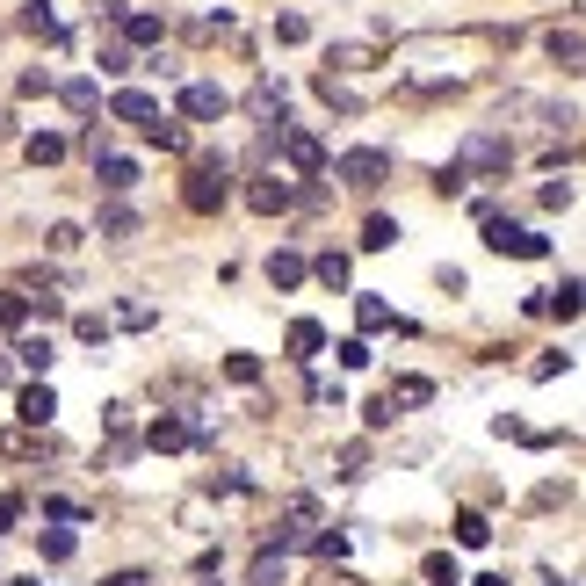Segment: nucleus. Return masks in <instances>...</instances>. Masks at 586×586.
I'll return each mask as SVG.
<instances>
[{
	"label": "nucleus",
	"mask_w": 586,
	"mask_h": 586,
	"mask_svg": "<svg viewBox=\"0 0 586 586\" xmlns=\"http://www.w3.org/2000/svg\"><path fill=\"white\" fill-rule=\"evenodd\" d=\"M333 181H348L355 196H377L384 181H391V152H377V145H355V152H341V160H333Z\"/></svg>",
	"instance_id": "nucleus-1"
},
{
	"label": "nucleus",
	"mask_w": 586,
	"mask_h": 586,
	"mask_svg": "<svg viewBox=\"0 0 586 586\" xmlns=\"http://www.w3.org/2000/svg\"><path fill=\"white\" fill-rule=\"evenodd\" d=\"M181 203H189L196 218L225 210V160H218V152H203V160L189 167V181H181Z\"/></svg>",
	"instance_id": "nucleus-2"
},
{
	"label": "nucleus",
	"mask_w": 586,
	"mask_h": 586,
	"mask_svg": "<svg viewBox=\"0 0 586 586\" xmlns=\"http://www.w3.org/2000/svg\"><path fill=\"white\" fill-rule=\"evenodd\" d=\"M485 246H492V254H514V261H543V254H550V239H543V232L507 225V218H485Z\"/></svg>",
	"instance_id": "nucleus-3"
},
{
	"label": "nucleus",
	"mask_w": 586,
	"mask_h": 586,
	"mask_svg": "<svg viewBox=\"0 0 586 586\" xmlns=\"http://www.w3.org/2000/svg\"><path fill=\"white\" fill-rule=\"evenodd\" d=\"M464 174H507L514 167V145L507 138H492V131H478V138H464V160H456Z\"/></svg>",
	"instance_id": "nucleus-4"
},
{
	"label": "nucleus",
	"mask_w": 586,
	"mask_h": 586,
	"mask_svg": "<svg viewBox=\"0 0 586 586\" xmlns=\"http://www.w3.org/2000/svg\"><path fill=\"white\" fill-rule=\"evenodd\" d=\"M275 145H283V160H290L297 174H319V167H326V145H319L312 131H275Z\"/></svg>",
	"instance_id": "nucleus-5"
},
{
	"label": "nucleus",
	"mask_w": 586,
	"mask_h": 586,
	"mask_svg": "<svg viewBox=\"0 0 586 586\" xmlns=\"http://www.w3.org/2000/svg\"><path fill=\"white\" fill-rule=\"evenodd\" d=\"M225 109H232V102L218 95V87H203V80H196V87H181V116H196V123H218Z\"/></svg>",
	"instance_id": "nucleus-6"
},
{
	"label": "nucleus",
	"mask_w": 586,
	"mask_h": 586,
	"mask_svg": "<svg viewBox=\"0 0 586 586\" xmlns=\"http://www.w3.org/2000/svg\"><path fill=\"white\" fill-rule=\"evenodd\" d=\"M312 521H319V507H312V500H297V507L283 514V529H275V550H290V543H312Z\"/></svg>",
	"instance_id": "nucleus-7"
},
{
	"label": "nucleus",
	"mask_w": 586,
	"mask_h": 586,
	"mask_svg": "<svg viewBox=\"0 0 586 586\" xmlns=\"http://www.w3.org/2000/svg\"><path fill=\"white\" fill-rule=\"evenodd\" d=\"M95 174H102V189H109V196L138 189V160H123V152H102V160H95Z\"/></svg>",
	"instance_id": "nucleus-8"
},
{
	"label": "nucleus",
	"mask_w": 586,
	"mask_h": 586,
	"mask_svg": "<svg viewBox=\"0 0 586 586\" xmlns=\"http://www.w3.org/2000/svg\"><path fill=\"white\" fill-rule=\"evenodd\" d=\"M15 413H22L29 427H51V413H58V398H51V384H29V391L15 398Z\"/></svg>",
	"instance_id": "nucleus-9"
},
{
	"label": "nucleus",
	"mask_w": 586,
	"mask_h": 586,
	"mask_svg": "<svg viewBox=\"0 0 586 586\" xmlns=\"http://www.w3.org/2000/svg\"><path fill=\"white\" fill-rule=\"evenodd\" d=\"M145 442H152V449H189L196 435H189V420H174V413H167V420H152V427H145Z\"/></svg>",
	"instance_id": "nucleus-10"
},
{
	"label": "nucleus",
	"mask_w": 586,
	"mask_h": 586,
	"mask_svg": "<svg viewBox=\"0 0 586 586\" xmlns=\"http://www.w3.org/2000/svg\"><path fill=\"white\" fill-rule=\"evenodd\" d=\"M246 203H254L261 218H275V210H290V181H254V189H246Z\"/></svg>",
	"instance_id": "nucleus-11"
},
{
	"label": "nucleus",
	"mask_w": 586,
	"mask_h": 586,
	"mask_svg": "<svg viewBox=\"0 0 586 586\" xmlns=\"http://www.w3.org/2000/svg\"><path fill=\"white\" fill-rule=\"evenodd\" d=\"M116 116H123V123H138V131H145V123L160 116V102H152V95H138V87H123V95H116Z\"/></svg>",
	"instance_id": "nucleus-12"
},
{
	"label": "nucleus",
	"mask_w": 586,
	"mask_h": 586,
	"mask_svg": "<svg viewBox=\"0 0 586 586\" xmlns=\"http://www.w3.org/2000/svg\"><path fill=\"white\" fill-rule=\"evenodd\" d=\"M22 29H29V37H44V44H58V37H66V29H58V15L44 8V0H29V8H22Z\"/></svg>",
	"instance_id": "nucleus-13"
},
{
	"label": "nucleus",
	"mask_w": 586,
	"mask_h": 586,
	"mask_svg": "<svg viewBox=\"0 0 586 586\" xmlns=\"http://www.w3.org/2000/svg\"><path fill=\"white\" fill-rule=\"evenodd\" d=\"M22 152H29V167H58V160H66V138H58V131H37Z\"/></svg>",
	"instance_id": "nucleus-14"
},
{
	"label": "nucleus",
	"mask_w": 586,
	"mask_h": 586,
	"mask_svg": "<svg viewBox=\"0 0 586 586\" xmlns=\"http://www.w3.org/2000/svg\"><path fill=\"white\" fill-rule=\"evenodd\" d=\"M319 348H326V333H319L312 319H297V326H290V355H297V362H312Z\"/></svg>",
	"instance_id": "nucleus-15"
},
{
	"label": "nucleus",
	"mask_w": 586,
	"mask_h": 586,
	"mask_svg": "<svg viewBox=\"0 0 586 586\" xmlns=\"http://www.w3.org/2000/svg\"><path fill=\"white\" fill-rule=\"evenodd\" d=\"M384 398H391V406H427V398H435V384H427V377H398Z\"/></svg>",
	"instance_id": "nucleus-16"
},
{
	"label": "nucleus",
	"mask_w": 586,
	"mask_h": 586,
	"mask_svg": "<svg viewBox=\"0 0 586 586\" xmlns=\"http://www.w3.org/2000/svg\"><path fill=\"white\" fill-rule=\"evenodd\" d=\"M131 232H138V210L131 203H109L102 210V239H131Z\"/></svg>",
	"instance_id": "nucleus-17"
},
{
	"label": "nucleus",
	"mask_w": 586,
	"mask_h": 586,
	"mask_svg": "<svg viewBox=\"0 0 586 586\" xmlns=\"http://www.w3.org/2000/svg\"><path fill=\"white\" fill-rule=\"evenodd\" d=\"M268 283H275V290H297V283H304V261H297V254H268Z\"/></svg>",
	"instance_id": "nucleus-18"
},
{
	"label": "nucleus",
	"mask_w": 586,
	"mask_h": 586,
	"mask_svg": "<svg viewBox=\"0 0 586 586\" xmlns=\"http://www.w3.org/2000/svg\"><path fill=\"white\" fill-rule=\"evenodd\" d=\"M456 543H464V550H485V543H492V521H485V514H456Z\"/></svg>",
	"instance_id": "nucleus-19"
},
{
	"label": "nucleus",
	"mask_w": 586,
	"mask_h": 586,
	"mask_svg": "<svg viewBox=\"0 0 586 586\" xmlns=\"http://www.w3.org/2000/svg\"><path fill=\"white\" fill-rule=\"evenodd\" d=\"M123 22V44H160V15H116Z\"/></svg>",
	"instance_id": "nucleus-20"
},
{
	"label": "nucleus",
	"mask_w": 586,
	"mask_h": 586,
	"mask_svg": "<svg viewBox=\"0 0 586 586\" xmlns=\"http://www.w3.org/2000/svg\"><path fill=\"white\" fill-rule=\"evenodd\" d=\"M550 58H558L565 73H579V29H550Z\"/></svg>",
	"instance_id": "nucleus-21"
},
{
	"label": "nucleus",
	"mask_w": 586,
	"mask_h": 586,
	"mask_svg": "<svg viewBox=\"0 0 586 586\" xmlns=\"http://www.w3.org/2000/svg\"><path fill=\"white\" fill-rule=\"evenodd\" d=\"M145 138L160 145V152H181V145H189V131H181V123H167V116H152V123H145Z\"/></svg>",
	"instance_id": "nucleus-22"
},
{
	"label": "nucleus",
	"mask_w": 586,
	"mask_h": 586,
	"mask_svg": "<svg viewBox=\"0 0 586 586\" xmlns=\"http://www.w3.org/2000/svg\"><path fill=\"white\" fill-rule=\"evenodd\" d=\"M312 275H319L326 290H348V254H319V261H312Z\"/></svg>",
	"instance_id": "nucleus-23"
},
{
	"label": "nucleus",
	"mask_w": 586,
	"mask_h": 586,
	"mask_svg": "<svg viewBox=\"0 0 586 586\" xmlns=\"http://www.w3.org/2000/svg\"><path fill=\"white\" fill-rule=\"evenodd\" d=\"M355 319H362V333H384V326H391V304H384V297H362Z\"/></svg>",
	"instance_id": "nucleus-24"
},
{
	"label": "nucleus",
	"mask_w": 586,
	"mask_h": 586,
	"mask_svg": "<svg viewBox=\"0 0 586 586\" xmlns=\"http://www.w3.org/2000/svg\"><path fill=\"white\" fill-rule=\"evenodd\" d=\"M22 319H29V297H22V290H0V326L22 333Z\"/></svg>",
	"instance_id": "nucleus-25"
},
{
	"label": "nucleus",
	"mask_w": 586,
	"mask_h": 586,
	"mask_svg": "<svg viewBox=\"0 0 586 586\" xmlns=\"http://www.w3.org/2000/svg\"><path fill=\"white\" fill-rule=\"evenodd\" d=\"M225 377L232 384H261V355H225Z\"/></svg>",
	"instance_id": "nucleus-26"
},
{
	"label": "nucleus",
	"mask_w": 586,
	"mask_h": 586,
	"mask_svg": "<svg viewBox=\"0 0 586 586\" xmlns=\"http://www.w3.org/2000/svg\"><path fill=\"white\" fill-rule=\"evenodd\" d=\"M254 586H283V550H261L254 558Z\"/></svg>",
	"instance_id": "nucleus-27"
},
{
	"label": "nucleus",
	"mask_w": 586,
	"mask_h": 586,
	"mask_svg": "<svg viewBox=\"0 0 586 586\" xmlns=\"http://www.w3.org/2000/svg\"><path fill=\"white\" fill-rule=\"evenodd\" d=\"M391 239H398V225H391V218H369V225H362V246H369V254H384Z\"/></svg>",
	"instance_id": "nucleus-28"
},
{
	"label": "nucleus",
	"mask_w": 586,
	"mask_h": 586,
	"mask_svg": "<svg viewBox=\"0 0 586 586\" xmlns=\"http://www.w3.org/2000/svg\"><path fill=\"white\" fill-rule=\"evenodd\" d=\"M15 355H22L29 369H51V341H37V333H22V341H15Z\"/></svg>",
	"instance_id": "nucleus-29"
},
{
	"label": "nucleus",
	"mask_w": 586,
	"mask_h": 586,
	"mask_svg": "<svg viewBox=\"0 0 586 586\" xmlns=\"http://www.w3.org/2000/svg\"><path fill=\"white\" fill-rule=\"evenodd\" d=\"M58 95H66V109H95V80H66Z\"/></svg>",
	"instance_id": "nucleus-30"
},
{
	"label": "nucleus",
	"mask_w": 586,
	"mask_h": 586,
	"mask_svg": "<svg viewBox=\"0 0 586 586\" xmlns=\"http://www.w3.org/2000/svg\"><path fill=\"white\" fill-rule=\"evenodd\" d=\"M427 586H464L456 579V558H427Z\"/></svg>",
	"instance_id": "nucleus-31"
},
{
	"label": "nucleus",
	"mask_w": 586,
	"mask_h": 586,
	"mask_svg": "<svg viewBox=\"0 0 586 586\" xmlns=\"http://www.w3.org/2000/svg\"><path fill=\"white\" fill-rule=\"evenodd\" d=\"M275 37H283V44H304V37H312V22H304V15H283V22H275Z\"/></svg>",
	"instance_id": "nucleus-32"
},
{
	"label": "nucleus",
	"mask_w": 586,
	"mask_h": 586,
	"mask_svg": "<svg viewBox=\"0 0 586 586\" xmlns=\"http://www.w3.org/2000/svg\"><path fill=\"white\" fill-rule=\"evenodd\" d=\"M44 558H51V565H66V558H73V536H66V529H51V536H44Z\"/></svg>",
	"instance_id": "nucleus-33"
},
{
	"label": "nucleus",
	"mask_w": 586,
	"mask_h": 586,
	"mask_svg": "<svg viewBox=\"0 0 586 586\" xmlns=\"http://www.w3.org/2000/svg\"><path fill=\"white\" fill-rule=\"evenodd\" d=\"M0 456H44V442H29V435H0Z\"/></svg>",
	"instance_id": "nucleus-34"
},
{
	"label": "nucleus",
	"mask_w": 586,
	"mask_h": 586,
	"mask_svg": "<svg viewBox=\"0 0 586 586\" xmlns=\"http://www.w3.org/2000/svg\"><path fill=\"white\" fill-rule=\"evenodd\" d=\"M362 464H369V449H362V442H348V449H341V478H362Z\"/></svg>",
	"instance_id": "nucleus-35"
},
{
	"label": "nucleus",
	"mask_w": 586,
	"mask_h": 586,
	"mask_svg": "<svg viewBox=\"0 0 586 586\" xmlns=\"http://www.w3.org/2000/svg\"><path fill=\"white\" fill-rule=\"evenodd\" d=\"M312 550H319V558H348V536H341V529H333V536H312Z\"/></svg>",
	"instance_id": "nucleus-36"
},
{
	"label": "nucleus",
	"mask_w": 586,
	"mask_h": 586,
	"mask_svg": "<svg viewBox=\"0 0 586 586\" xmlns=\"http://www.w3.org/2000/svg\"><path fill=\"white\" fill-rule=\"evenodd\" d=\"M22 521V492H0V529H15Z\"/></svg>",
	"instance_id": "nucleus-37"
},
{
	"label": "nucleus",
	"mask_w": 586,
	"mask_h": 586,
	"mask_svg": "<svg viewBox=\"0 0 586 586\" xmlns=\"http://www.w3.org/2000/svg\"><path fill=\"white\" fill-rule=\"evenodd\" d=\"M102 586H152V579H145V572H109Z\"/></svg>",
	"instance_id": "nucleus-38"
},
{
	"label": "nucleus",
	"mask_w": 586,
	"mask_h": 586,
	"mask_svg": "<svg viewBox=\"0 0 586 586\" xmlns=\"http://www.w3.org/2000/svg\"><path fill=\"white\" fill-rule=\"evenodd\" d=\"M478 586H507V579H478Z\"/></svg>",
	"instance_id": "nucleus-39"
}]
</instances>
